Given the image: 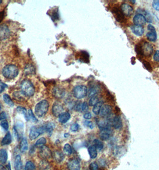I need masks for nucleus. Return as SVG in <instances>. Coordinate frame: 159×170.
<instances>
[{"mask_svg": "<svg viewBox=\"0 0 159 170\" xmlns=\"http://www.w3.org/2000/svg\"><path fill=\"white\" fill-rule=\"evenodd\" d=\"M49 108V102L46 100H43L36 104L35 107V113L39 118H42L47 113Z\"/></svg>", "mask_w": 159, "mask_h": 170, "instance_id": "f257e3e1", "label": "nucleus"}, {"mask_svg": "<svg viewBox=\"0 0 159 170\" xmlns=\"http://www.w3.org/2000/svg\"><path fill=\"white\" fill-rule=\"evenodd\" d=\"M21 90L26 97H31L35 93V88L32 83L28 79H24L21 83Z\"/></svg>", "mask_w": 159, "mask_h": 170, "instance_id": "f03ea898", "label": "nucleus"}, {"mask_svg": "<svg viewBox=\"0 0 159 170\" xmlns=\"http://www.w3.org/2000/svg\"><path fill=\"white\" fill-rule=\"evenodd\" d=\"M2 75L7 79H14L19 74L18 68L14 65H7L2 69Z\"/></svg>", "mask_w": 159, "mask_h": 170, "instance_id": "7ed1b4c3", "label": "nucleus"}, {"mask_svg": "<svg viewBox=\"0 0 159 170\" xmlns=\"http://www.w3.org/2000/svg\"><path fill=\"white\" fill-rule=\"evenodd\" d=\"M135 51L138 54L141 56H150L153 52V48L151 44L147 42H145L143 44L136 46Z\"/></svg>", "mask_w": 159, "mask_h": 170, "instance_id": "20e7f679", "label": "nucleus"}, {"mask_svg": "<svg viewBox=\"0 0 159 170\" xmlns=\"http://www.w3.org/2000/svg\"><path fill=\"white\" fill-rule=\"evenodd\" d=\"M88 89L86 86L83 85L75 86L72 90L74 96L78 99H82L85 98L87 95Z\"/></svg>", "mask_w": 159, "mask_h": 170, "instance_id": "39448f33", "label": "nucleus"}, {"mask_svg": "<svg viewBox=\"0 0 159 170\" xmlns=\"http://www.w3.org/2000/svg\"><path fill=\"white\" fill-rule=\"evenodd\" d=\"M44 132H46V129L44 126H39V127L33 126L30 129L29 138L30 139V140H34L36 139L38 137L40 136L41 134L44 133Z\"/></svg>", "mask_w": 159, "mask_h": 170, "instance_id": "423d86ee", "label": "nucleus"}, {"mask_svg": "<svg viewBox=\"0 0 159 170\" xmlns=\"http://www.w3.org/2000/svg\"><path fill=\"white\" fill-rule=\"evenodd\" d=\"M39 157L42 160H47L52 156V153L49 147L46 146H43L39 147L38 152Z\"/></svg>", "mask_w": 159, "mask_h": 170, "instance_id": "0eeeda50", "label": "nucleus"}, {"mask_svg": "<svg viewBox=\"0 0 159 170\" xmlns=\"http://www.w3.org/2000/svg\"><path fill=\"white\" fill-rule=\"evenodd\" d=\"M109 117L106 118L105 119H100L97 121V125L101 131L107 129H111V124Z\"/></svg>", "mask_w": 159, "mask_h": 170, "instance_id": "6e6552de", "label": "nucleus"}, {"mask_svg": "<svg viewBox=\"0 0 159 170\" xmlns=\"http://www.w3.org/2000/svg\"><path fill=\"white\" fill-rule=\"evenodd\" d=\"M112 12L113 14L114 15L116 20L118 21V22H120V23L123 22L125 20V15L123 14L121 9H119L117 7H114L112 10Z\"/></svg>", "mask_w": 159, "mask_h": 170, "instance_id": "1a4fd4ad", "label": "nucleus"}, {"mask_svg": "<svg viewBox=\"0 0 159 170\" xmlns=\"http://www.w3.org/2000/svg\"><path fill=\"white\" fill-rule=\"evenodd\" d=\"M111 112H112L111 106L108 104H104L102 106L99 114H100V116L101 117L106 118L110 116Z\"/></svg>", "mask_w": 159, "mask_h": 170, "instance_id": "9d476101", "label": "nucleus"}, {"mask_svg": "<svg viewBox=\"0 0 159 170\" xmlns=\"http://www.w3.org/2000/svg\"><path fill=\"white\" fill-rule=\"evenodd\" d=\"M10 35V31L8 26L6 25H0V39L4 40L7 39Z\"/></svg>", "mask_w": 159, "mask_h": 170, "instance_id": "9b49d317", "label": "nucleus"}, {"mask_svg": "<svg viewBox=\"0 0 159 170\" xmlns=\"http://www.w3.org/2000/svg\"><path fill=\"white\" fill-rule=\"evenodd\" d=\"M133 22L135 25L141 26H143V25H144L145 23L147 22L145 17L140 13L136 14L134 16L133 19Z\"/></svg>", "mask_w": 159, "mask_h": 170, "instance_id": "f8f14e48", "label": "nucleus"}, {"mask_svg": "<svg viewBox=\"0 0 159 170\" xmlns=\"http://www.w3.org/2000/svg\"><path fill=\"white\" fill-rule=\"evenodd\" d=\"M67 166L69 170H80L81 168L80 162L76 159H70L67 164Z\"/></svg>", "mask_w": 159, "mask_h": 170, "instance_id": "ddd939ff", "label": "nucleus"}, {"mask_svg": "<svg viewBox=\"0 0 159 170\" xmlns=\"http://www.w3.org/2000/svg\"><path fill=\"white\" fill-rule=\"evenodd\" d=\"M52 111L54 116H59L62 113L63 111L62 106L57 102H55L53 105Z\"/></svg>", "mask_w": 159, "mask_h": 170, "instance_id": "4468645a", "label": "nucleus"}, {"mask_svg": "<svg viewBox=\"0 0 159 170\" xmlns=\"http://www.w3.org/2000/svg\"><path fill=\"white\" fill-rule=\"evenodd\" d=\"M120 9L122 11L123 14L126 16H130L133 13V8L126 3H123L120 7Z\"/></svg>", "mask_w": 159, "mask_h": 170, "instance_id": "2eb2a0df", "label": "nucleus"}, {"mask_svg": "<svg viewBox=\"0 0 159 170\" xmlns=\"http://www.w3.org/2000/svg\"><path fill=\"white\" fill-rule=\"evenodd\" d=\"M112 126L115 130H119L122 127V121L120 116L116 115L112 119Z\"/></svg>", "mask_w": 159, "mask_h": 170, "instance_id": "dca6fc26", "label": "nucleus"}, {"mask_svg": "<svg viewBox=\"0 0 159 170\" xmlns=\"http://www.w3.org/2000/svg\"><path fill=\"white\" fill-rule=\"evenodd\" d=\"M112 130L111 129H107L101 130L100 133H99V137L103 141H106L109 140L111 137Z\"/></svg>", "mask_w": 159, "mask_h": 170, "instance_id": "f3484780", "label": "nucleus"}, {"mask_svg": "<svg viewBox=\"0 0 159 170\" xmlns=\"http://www.w3.org/2000/svg\"><path fill=\"white\" fill-rule=\"evenodd\" d=\"M131 30L132 32L136 36H141L144 33V29L143 26H137V25H133L131 26Z\"/></svg>", "mask_w": 159, "mask_h": 170, "instance_id": "a211bd4d", "label": "nucleus"}, {"mask_svg": "<svg viewBox=\"0 0 159 170\" xmlns=\"http://www.w3.org/2000/svg\"><path fill=\"white\" fill-rule=\"evenodd\" d=\"M52 156H53L54 159L58 163L62 162L65 158L64 154L59 151H54L53 153L52 154Z\"/></svg>", "mask_w": 159, "mask_h": 170, "instance_id": "6ab92c4d", "label": "nucleus"}, {"mask_svg": "<svg viewBox=\"0 0 159 170\" xmlns=\"http://www.w3.org/2000/svg\"><path fill=\"white\" fill-rule=\"evenodd\" d=\"M71 118V115L68 112H63L58 116L59 121L61 124H65Z\"/></svg>", "mask_w": 159, "mask_h": 170, "instance_id": "aec40b11", "label": "nucleus"}, {"mask_svg": "<svg viewBox=\"0 0 159 170\" xmlns=\"http://www.w3.org/2000/svg\"><path fill=\"white\" fill-rule=\"evenodd\" d=\"M8 159L7 151L5 149H0V163L4 164H6Z\"/></svg>", "mask_w": 159, "mask_h": 170, "instance_id": "412c9836", "label": "nucleus"}, {"mask_svg": "<svg viewBox=\"0 0 159 170\" xmlns=\"http://www.w3.org/2000/svg\"><path fill=\"white\" fill-rule=\"evenodd\" d=\"M19 149L22 153L26 152L28 149V144L27 140L25 138L22 139L19 145Z\"/></svg>", "mask_w": 159, "mask_h": 170, "instance_id": "4be33fe9", "label": "nucleus"}, {"mask_svg": "<svg viewBox=\"0 0 159 170\" xmlns=\"http://www.w3.org/2000/svg\"><path fill=\"white\" fill-rule=\"evenodd\" d=\"M53 95L57 99H61L65 95V91L59 87L54 88L52 91Z\"/></svg>", "mask_w": 159, "mask_h": 170, "instance_id": "5701e85b", "label": "nucleus"}, {"mask_svg": "<svg viewBox=\"0 0 159 170\" xmlns=\"http://www.w3.org/2000/svg\"><path fill=\"white\" fill-rule=\"evenodd\" d=\"M22 162L21 157L20 155H17L14 159V169L15 170H22Z\"/></svg>", "mask_w": 159, "mask_h": 170, "instance_id": "b1692460", "label": "nucleus"}, {"mask_svg": "<svg viewBox=\"0 0 159 170\" xmlns=\"http://www.w3.org/2000/svg\"><path fill=\"white\" fill-rule=\"evenodd\" d=\"M45 129H46V132H47L48 136L49 137H50L53 133V130L54 129V127H55V125L53 122H48L45 125Z\"/></svg>", "mask_w": 159, "mask_h": 170, "instance_id": "393cba45", "label": "nucleus"}, {"mask_svg": "<svg viewBox=\"0 0 159 170\" xmlns=\"http://www.w3.org/2000/svg\"><path fill=\"white\" fill-rule=\"evenodd\" d=\"M11 141H12V137L11 134L10 132H7L1 141V145L2 146L9 145L11 143Z\"/></svg>", "mask_w": 159, "mask_h": 170, "instance_id": "a878e982", "label": "nucleus"}, {"mask_svg": "<svg viewBox=\"0 0 159 170\" xmlns=\"http://www.w3.org/2000/svg\"><path fill=\"white\" fill-rule=\"evenodd\" d=\"M39 170H50V165L47 160H42L39 164Z\"/></svg>", "mask_w": 159, "mask_h": 170, "instance_id": "bb28decb", "label": "nucleus"}, {"mask_svg": "<svg viewBox=\"0 0 159 170\" xmlns=\"http://www.w3.org/2000/svg\"><path fill=\"white\" fill-rule=\"evenodd\" d=\"M103 103H104L103 101H99L93 106L92 111L95 115H97L99 114V112H100L102 106H103Z\"/></svg>", "mask_w": 159, "mask_h": 170, "instance_id": "cd10ccee", "label": "nucleus"}, {"mask_svg": "<svg viewBox=\"0 0 159 170\" xmlns=\"http://www.w3.org/2000/svg\"><path fill=\"white\" fill-rule=\"evenodd\" d=\"M88 152L90 157L92 159H95L97 156V152L96 148L93 146H90L88 147Z\"/></svg>", "mask_w": 159, "mask_h": 170, "instance_id": "c85d7f7f", "label": "nucleus"}, {"mask_svg": "<svg viewBox=\"0 0 159 170\" xmlns=\"http://www.w3.org/2000/svg\"><path fill=\"white\" fill-rule=\"evenodd\" d=\"M16 111L19 112V113H21L22 115H24L25 116V118L26 119V120L27 121H29V116H28V113L27 112V111L26 109L24 108V107H22V106H18V107L16 109Z\"/></svg>", "mask_w": 159, "mask_h": 170, "instance_id": "c756f323", "label": "nucleus"}, {"mask_svg": "<svg viewBox=\"0 0 159 170\" xmlns=\"http://www.w3.org/2000/svg\"><path fill=\"white\" fill-rule=\"evenodd\" d=\"M147 39L151 42H155L157 39V33L156 31H150L148 32L147 35Z\"/></svg>", "mask_w": 159, "mask_h": 170, "instance_id": "7c9ffc66", "label": "nucleus"}, {"mask_svg": "<svg viewBox=\"0 0 159 170\" xmlns=\"http://www.w3.org/2000/svg\"><path fill=\"white\" fill-rule=\"evenodd\" d=\"M35 69L32 65H27L25 68V73L26 75H33L35 74Z\"/></svg>", "mask_w": 159, "mask_h": 170, "instance_id": "2f4dec72", "label": "nucleus"}, {"mask_svg": "<svg viewBox=\"0 0 159 170\" xmlns=\"http://www.w3.org/2000/svg\"><path fill=\"white\" fill-rule=\"evenodd\" d=\"M93 146L96 148V149L98 151H101L104 148V144L102 141L98 139H95L93 140Z\"/></svg>", "mask_w": 159, "mask_h": 170, "instance_id": "473e14b6", "label": "nucleus"}, {"mask_svg": "<svg viewBox=\"0 0 159 170\" xmlns=\"http://www.w3.org/2000/svg\"><path fill=\"white\" fill-rule=\"evenodd\" d=\"M24 96H25L23 94V93L21 91H15L13 94V98H14V99H16V100H19V101L24 100Z\"/></svg>", "mask_w": 159, "mask_h": 170, "instance_id": "72a5a7b5", "label": "nucleus"}, {"mask_svg": "<svg viewBox=\"0 0 159 170\" xmlns=\"http://www.w3.org/2000/svg\"><path fill=\"white\" fill-rule=\"evenodd\" d=\"M3 100L7 104L11 106V107H13V106H14V103H13V100H11L10 97L7 94H3Z\"/></svg>", "mask_w": 159, "mask_h": 170, "instance_id": "f704fd0d", "label": "nucleus"}, {"mask_svg": "<svg viewBox=\"0 0 159 170\" xmlns=\"http://www.w3.org/2000/svg\"><path fill=\"white\" fill-rule=\"evenodd\" d=\"M64 152L67 155H71L72 153V149L69 144H65L64 147Z\"/></svg>", "mask_w": 159, "mask_h": 170, "instance_id": "c9c22d12", "label": "nucleus"}, {"mask_svg": "<svg viewBox=\"0 0 159 170\" xmlns=\"http://www.w3.org/2000/svg\"><path fill=\"white\" fill-rule=\"evenodd\" d=\"M99 91V89L96 87H90L87 91V96L89 97H92L95 96Z\"/></svg>", "mask_w": 159, "mask_h": 170, "instance_id": "e433bc0d", "label": "nucleus"}, {"mask_svg": "<svg viewBox=\"0 0 159 170\" xmlns=\"http://www.w3.org/2000/svg\"><path fill=\"white\" fill-rule=\"evenodd\" d=\"M47 140L46 139V138L44 137H42L40 139H39L35 143V146L36 147H40L43 146H44V144L46 143Z\"/></svg>", "mask_w": 159, "mask_h": 170, "instance_id": "4c0bfd02", "label": "nucleus"}, {"mask_svg": "<svg viewBox=\"0 0 159 170\" xmlns=\"http://www.w3.org/2000/svg\"><path fill=\"white\" fill-rule=\"evenodd\" d=\"M36 167L32 161H28L25 165V170H35Z\"/></svg>", "mask_w": 159, "mask_h": 170, "instance_id": "58836bf2", "label": "nucleus"}, {"mask_svg": "<svg viewBox=\"0 0 159 170\" xmlns=\"http://www.w3.org/2000/svg\"><path fill=\"white\" fill-rule=\"evenodd\" d=\"M99 98L96 96H94L91 97V98L89 100V104L90 106H94L97 102H99Z\"/></svg>", "mask_w": 159, "mask_h": 170, "instance_id": "ea45409f", "label": "nucleus"}, {"mask_svg": "<svg viewBox=\"0 0 159 170\" xmlns=\"http://www.w3.org/2000/svg\"><path fill=\"white\" fill-rule=\"evenodd\" d=\"M28 116H29V120H32V121H33V122H38V119H37V118L35 116L34 114L32 112V111L31 109H29L28 111Z\"/></svg>", "mask_w": 159, "mask_h": 170, "instance_id": "a19ab883", "label": "nucleus"}, {"mask_svg": "<svg viewBox=\"0 0 159 170\" xmlns=\"http://www.w3.org/2000/svg\"><path fill=\"white\" fill-rule=\"evenodd\" d=\"M0 125L1 126V127L4 130L8 131L9 126V123H8V122L6 120L2 121L1 122V123H0Z\"/></svg>", "mask_w": 159, "mask_h": 170, "instance_id": "79ce46f5", "label": "nucleus"}, {"mask_svg": "<svg viewBox=\"0 0 159 170\" xmlns=\"http://www.w3.org/2000/svg\"><path fill=\"white\" fill-rule=\"evenodd\" d=\"M79 128H80L79 124H77V123H74V124H73L71 125L70 129H71V130L72 131H73V132H76V131H77L78 130Z\"/></svg>", "mask_w": 159, "mask_h": 170, "instance_id": "37998d69", "label": "nucleus"}, {"mask_svg": "<svg viewBox=\"0 0 159 170\" xmlns=\"http://www.w3.org/2000/svg\"><path fill=\"white\" fill-rule=\"evenodd\" d=\"M7 87L8 86H7V84H6L2 81L0 80V94L3 93Z\"/></svg>", "mask_w": 159, "mask_h": 170, "instance_id": "c03bdc74", "label": "nucleus"}, {"mask_svg": "<svg viewBox=\"0 0 159 170\" xmlns=\"http://www.w3.org/2000/svg\"><path fill=\"white\" fill-rule=\"evenodd\" d=\"M90 170H98V165L96 162H93L89 165Z\"/></svg>", "mask_w": 159, "mask_h": 170, "instance_id": "a18cd8bd", "label": "nucleus"}, {"mask_svg": "<svg viewBox=\"0 0 159 170\" xmlns=\"http://www.w3.org/2000/svg\"><path fill=\"white\" fill-rule=\"evenodd\" d=\"M89 109V106L87 102H83L82 104V112H86Z\"/></svg>", "mask_w": 159, "mask_h": 170, "instance_id": "49530a36", "label": "nucleus"}, {"mask_svg": "<svg viewBox=\"0 0 159 170\" xmlns=\"http://www.w3.org/2000/svg\"><path fill=\"white\" fill-rule=\"evenodd\" d=\"M153 7L157 11H159V0H155L153 3Z\"/></svg>", "mask_w": 159, "mask_h": 170, "instance_id": "de8ad7c7", "label": "nucleus"}, {"mask_svg": "<svg viewBox=\"0 0 159 170\" xmlns=\"http://www.w3.org/2000/svg\"><path fill=\"white\" fill-rule=\"evenodd\" d=\"M143 64L144 65V67L148 71H150L151 72L152 71V68L151 66V65L150 64V63H148V61H143Z\"/></svg>", "mask_w": 159, "mask_h": 170, "instance_id": "09e8293b", "label": "nucleus"}, {"mask_svg": "<svg viewBox=\"0 0 159 170\" xmlns=\"http://www.w3.org/2000/svg\"><path fill=\"white\" fill-rule=\"evenodd\" d=\"M84 124H85V126H87V127H89V128H90V129H93V127H94L93 123H92L91 121H85Z\"/></svg>", "mask_w": 159, "mask_h": 170, "instance_id": "8fccbe9b", "label": "nucleus"}, {"mask_svg": "<svg viewBox=\"0 0 159 170\" xmlns=\"http://www.w3.org/2000/svg\"><path fill=\"white\" fill-rule=\"evenodd\" d=\"M82 103H77L75 106V110L76 111H78V112H80V111H82Z\"/></svg>", "mask_w": 159, "mask_h": 170, "instance_id": "3c124183", "label": "nucleus"}, {"mask_svg": "<svg viewBox=\"0 0 159 170\" xmlns=\"http://www.w3.org/2000/svg\"><path fill=\"white\" fill-rule=\"evenodd\" d=\"M153 59L155 61L159 62V50H157L155 51V53L154 54Z\"/></svg>", "mask_w": 159, "mask_h": 170, "instance_id": "603ef678", "label": "nucleus"}, {"mask_svg": "<svg viewBox=\"0 0 159 170\" xmlns=\"http://www.w3.org/2000/svg\"><path fill=\"white\" fill-rule=\"evenodd\" d=\"M6 118H7V115L5 112H3L0 114V121L6 120Z\"/></svg>", "mask_w": 159, "mask_h": 170, "instance_id": "864d4df0", "label": "nucleus"}, {"mask_svg": "<svg viewBox=\"0 0 159 170\" xmlns=\"http://www.w3.org/2000/svg\"><path fill=\"white\" fill-rule=\"evenodd\" d=\"M84 118L88 120V119H91L92 118V114L90 113V112H86L85 115H84Z\"/></svg>", "mask_w": 159, "mask_h": 170, "instance_id": "5fc2aeb1", "label": "nucleus"}, {"mask_svg": "<svg viewBox=\"0 0 159 170\" xmlns=\"http://www.w3.org/2000/svg\"><path fill=\"white\" fill-rule=\"evenodd\" d=\"M52 19L54 20V19L57 20L58 18H59V16H58V13L57 12H55V13H52Z\"/></svg>", "mask_w": 159, "mask_h": 170, "instance_id": "6e6d98bb", "label": "nucleus"}, {"mask_svg": "<svg viewBox=\"0 0 159 170\" xmlns=\"http://www.w3.org/2000/svg\"><path fill=\"white\" fill-rule=\"evenodd\" d=\"M147 29L149 31H155V28L151 24H149L147 26Z\"/></svg>", "mask_w": 159, "mask_h": 170, "instance_id": "4d7b16f0", "label": "nucleus"}, {"mask_svg": "<svg viewBox=\"0 0 159 170\" xmlns=\"http://www.w3.org/2000/svg\"><path fill=\"white\" fill-rule=\"evenodd\" d=\"M35 145H33V146H32L31 147V149H30V151H29V153L30 154H33L34 152H35Z\"/></svg>", "mask_w": 159, "mask_h": 170, "instance_id": "13d9d810", "label": "nucleus"}, {"mask_svg": "<svg viewBox=\"0 0 159 170\" xmlns=\"http://www.w3.org/2000/svg\"><path fill=\"white\" fill-rule=\"evenodd\" d=\"M4 17V11L0 12V22L3 20Z\"/></svg>", "mask_w": 159, "mask_h": 170, "instance_id": "bf43d9fd", "label": "nucleus"}, {"mask_svg": "<svg viewBox=\"0 0 159 170\" xmlns=\"http://www.w3.org/2000/svg\"><path fill=\"white\" fill-rule=\"evenodd\" d=\"M0 170H8L6 167H4L3 165L0 164Z\"/></svg>", "mask_w": 159, "mask_h": 170, "instance_id": "052dcab7", "label": "nucleus"}, {"mask_svg": "<svg viewBox=\"0 0 159 170\" xmlns=\"http://www.w3.org/2000/svg\"><path fill=\"white\" fill-rule=\"evenodd\" d=\"M8 169H9V170H11V166H10V162L8 164Z\"/></svg>", "mask_w": 159, "mask_h": 170, "instance_id": "680f3d73", "label": "nucleus"}, {"mask_svg": "<svg viewBox=\"0 0 159 170\" xmlns=\"http://www.w3.org/2000/svg\"><path fill=\"white\" fill-rule=\"evenodd\" d=\"M68 136H69V134H65L64 136H65V137H67Z\"/></svg>", "mask_w": 159, "mask_h": 170, "instance_id": "e2e57ef3", "label": "nucleus"}, {"mask_svg": "<svg viewBox=\"0 0 159 170\" xmlns=\"http://www.w3.org/2000/svg\"><path fill=\"white\" fill-rule=\"evenodd\" d=\"M130 2H131V3H133V4H135V3H136L135 1H130Z\"/></svg>", "mask_w": 159, "mask_h": 170, "instance_id": "0e129e2a", "label": "nucleus"}, {"mask_svg": "<svg viewBox=\"0 0 159 170\" xmlns=\"http://www.w3.org/2000/svg\"><path fill=\"white\" fill-rule=\"evenodd\" d=\"M1 104H0V111H1Z\"/></svg>", "mask_w": 159, "mask_h": 170, "instance_id": "69168bd1", "label": "nucleus"}, {"mask_svg": "<svg viewBox=\"0 0 159 170\" xmlns=\"http://www.w3.org/2000/svg\"><path fill=\"white\" fill-rule=\"evenodd\" d=\"M1 3H2V1H1V0H0V4H1Z\"/></svg>", "mask_w": 159, "mask_h": 170, "instance_id": "338daca9", "label": "nucleus"}, {"mask_svg": "<svg viewBox=\"0 0 159 170\" xmlns=\"http://www.w3.org/2000/svg\"><path fill=\"white\" fill-rule=\"evenodd\" d=\"M101 170H105V169H101Z\"/></svg>", "mask_w": 159, "mask_h": 170, "instance_id": "774afa93", "label": "nucleus"}]
</instances>
